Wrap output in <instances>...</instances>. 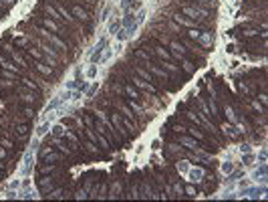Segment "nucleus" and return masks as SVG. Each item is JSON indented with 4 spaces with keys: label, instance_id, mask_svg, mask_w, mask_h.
Segmentation results:
<instances>
[{
    "label": "nucleus",
    "instance_id": "obj_1",
    "mask_svg": "<svg viewBox=\"0 0 268 202\" xmlns=\"http://www.w3.org/2000/svg\"><path fill=\"white\" fill-rule=\"evenodd\" d=\"M111 121H113V125H115V129H117V133H119V137H121V140L129 137V133H127V127H125V123L121 121V117H119L117 113H113V115H111Z\"/></svg>",
    "mask_w": 268,
    "mask_h": 202
},
{
    "label": "nucleus",
    "instance_id": "obj_2",
    "mask_svg": "<svg viewBox=\"0 0 268 202\" xmlns=\"http://www.w3.org/2000/svg\"><path fill=\"white\" fill-rule=\"evenodd\" d=\"M133 83L137 85V87H141V89H145V91H149V93H155V87L149 83V81H145V79H141V77H137V79H133Z\"/></svg>",
    "mask_w": 268,
    "mask_h": 202
},
{
    "label": "nucleus",
    "instance_id": "obj_3",
    "mask_svg": "<svg viewBox=\"0 0 268 202\" xmlns=\"http://www.w3.org/2000/svg\"><path fill=\"white\" fill-rule=\"evenodd\" d=\"M41 158H43V162H46V164H52V162H61V160H63V156L56 154V152H52V150L46 152L45 156H41Z\"/></svg>",
    "mask_w": 268,
    "mask_h": 202
},
{
    "label": "nucleus",
    "instance_id": "obj_4",
    "mask_svg": "<svg viewBox=\"0 0 268 202\" xmlns=\"http://www.w3.org/2000/svg\"><path fill=\"white\" fill-rule=\"evenodd\" d=\"M41 35H43L45 39H48V40H50V42H54L56 47H61V49H65V42H63V40H59V39H56V37H52V35H50V33H48L46 28H41Z\"/></svg>",
    "mask_w": 268,
    "mask_h": 202
},
{
    "label": "nucleus",
    "instance_id": "obj_5",
    "mask_svg": "<svg viewBox=\"0 0 268 202\" xmlns=\"http://www.w3.org/2000/svg\"><path fill=\"white\" fill-rule=\"evenodd\" d=\"M172 55H176L178 59H185V51L179 42H172Z\"/></svg>",
    "mask_w": 268,
    "mask_h": 202
},
{
    "label": "nucleus",
    "instance_id": "obj_6",
    "mask_svg": "<svg viewBox=\"0 0 268 202\" xmlns=\"http://www.w3.org/2000/svg\"><path fill=\"white\" fill-rule=\"evenodd\" d=\"M181 61H183V63H181V67H183V71L192 75V73L196 71V67H194V63H192V61H187V59H181Z\"/></svg>",
    "mask_w": 268,
    "mask_h": 202
},
{
    "label": "nucleus",
    "instance_id": "obj_7",
    "mask_svg": "<svg viewBox=\"0 0 268 202\" xmlns=\"http://www.w3.org/2000/svg\"><path fill=\"white\" fill-rule=\"evenodd\" d=\"M174 20H176L178 24H185V26H192V24H194V20H192V18H183V16H179V14H176V16H174Z\"/></svg>",
    "mask_w": 268,
    "mask_h": 202
},
{
    "label": "nucleus",
    "instance_id": "obj_8",
    "mask_svg": "<svg viewBox=\"0 0 268 202\" xmlns=\"http://www.w3.org/2000/svg\"><path fill=\"white\" fill-rule=\"evenodd\" d=\"M83 146H85V150H89L91 154H95V156H99V148L95 146V142H85Z\"/></svg>",
    "mask_w": 268,
    "mask_h": 202
},
{
    "label": "nucleus",
    "instance_id": "obj_9",
    "mask_svg": "<svg viewBox=\"0 0 268 202\" xmlns=\"http://www.w3.org/2000/svg\"><path fill=\"white\" fill-rule=\"evenodd\" d=\"M43 24H45L46 28H50V31H54V33H59V26H56V22H52L50 18H45V20H43Z\"/></svg>",
    "mask_w": 268,
    "mask_h": 202
},
{
    "label": "nucleus",
    "instance_id": "obj_10",
    "mask_svg": "<svg viewBox=\"0 0 268 202\" xmlns=\"http://www.w3.org/2000/svg\"><path fill=\"white\" fill-rule=\"evenodd\" d=\"M73 14H77L79 18H87V10H83L81 6H73Z\"/></svg>",
    "mask_w": 268,
    "mask_h": 202
},
{
    "label": "nucleus",
    "instance_id": "obj_11",
    "mask_svg": "<svg viewBox=\"0 0 268 202\" xmlns=\"http://www.w3.org/2000/svg\"><path fill=\"white\" fill-rule=\"evenodd\" d=\"M52 133H54V135H59V137H61V135H65V133H67V129H65V127H63V125H61V123H56V125H54V127H52Z\"/></svg>",
    "mask_w": 268,
    "mask_h": 202
},
{
    "label": "nucleus",
    "instance_id": "obj_12",
    "mask_svg": "<svg viewBox=\"0 0 268 202\" xmlns=\"http://www.w3.org/2000/svg\"><path fill=\"white\" fill-rule=\"evenodd\" d=\"M125 93H127V95H129L131 99H137V97H139V93L135 91V89L131 87V85H125Z\"/></svg>",
    "mask_w": 268,
    "mask_h": 202
},
{
    "label": "nucleus",
    "instance_id": "obj_13",
    "mask_svg": "<svg viewBox=\"0 0 268 202\" xmlns=\"http://www.w3.org/2000/svg\"><path fill=\"white\" fill-rule=\"evenodd\" d=\"M2 67H4L6 71H10V73H18V67H16V65H12V63H8V61H4V63H2Z\"/></svg>",
    "mask_w": 268,
    "mask_h": 202
},
{
    "label": "nucleus",
    "instance_id": "obj_14",
    "mask_svg": "<svg viewBox=\"0 0 268 202\" xmlns=\"http://www.w3.org/2000/svg\"><path fill=\"white\" fill-rule=\"evenodd\" d=\"M37 69H39L43 75H50V73H52V69H50L48 65H43V63H41V65H37Z\"/></svg>",
    "mask_w": 268,
    "mask_h": 202
},
{
    "label": "nucleus",
    "instance_id": "obj_15",
    "mask_svg": "<svg viewBox=\"0 0 268 202\" xmlns=\"http://www.w3.org/2000/svg\"><path fill=\"white\" fill-rule=\"evenodd\" d=\"M155 53H157V55H159L161 59H169V53H167V51H165L163 47H155Z\"/></svg>",
    "mask_w": 268,
    "mask_h": 202
},
{
    "label": "nucleus",
    "instance_id": "obj_16",
    "mask_svg": "<svg viewBox=\"0 0 268 202\" xmlns=\"http://www.w3.org/2000/svg\"><path fill=\"white\" fill-rule=\"evenodd\" d=\"M149 69H151V71H153L155 75H159V77H163V79H167V73H165L163 69H159V67H153V65H151Z\"/></svg>",
    "mask_w": 268,
    "mask_h": 202
},
{
    "label": "nucleus",
    "instance_id": "obj_17",
    "mask_svg": "<svg viewBox=\"0 0 268 202\" xmlns=\"http://www.w3.org/2000/svg\"><path fill=\"white\" fill-rule=\"evenodd\" d=\"M187 131H189V133H192V135H194L196 140H204V133H202L200 129H196V127H189Z\"/></svg>",
    "mask_w": 268,
    "mask_h": 202
},
{
    "label": "nucleus",
    "instance_id": "obj_18",
    "mask_svg": "<svg viewBox=\"0 0 268 202\" xmlns=\"http://www.w3.org/2000/svg\"><path fill=\"white\" fill-rule=\"evenodd\" d=\"M179 142H181V144H183V146H185V148H192V150H194V148H196V146H198V144H196V146H194V142H192V140H189V137H179Z\"/></svg>",
    "mask_w": 268,
    "mask_h": 202
},
{
    "label": "nucleus",
    "instance_id": "obj_19",
    "mask_svg": "<svg viewBox=\"0 0 268 202\" xmlns=\"http://www.w3.org/2000/svg\"><path fill=\"white\" fill-rule=\"evenodd\" d=\"M39 186H41L43 190H46V188L50 186V178H46V176H45V178H41V180H39Z\"/></svg>",
    "mask_w": 268,
    "mask_h": 202
},
{
    "label": "nucleus",
    "instance_id": "obj_20",
    "mask_svg": "<svg viewBox=\"0 0 268 202\" xmlns=\"http://www.w3.org/2000/svg\"><path fill=\"white\" fill-rule=\"evenodd\" d=\"M22 85H24V87H28V89H32V91H37V83H34V81H30V79H22Z\"/></svg>",
    "mask_w": 268,
    "mask_h": 202
},
{
    "label": "nucleus",
    "instance_id": "obj_21",
    "mask_svg": "<svg viewBox=\"0 0 268 202\" xmlns=\"http://www.w3.org/2000/svg\"><path fill=\"white\" fill-rule=\"evenodd\" d=\"M56 8H59V12H61V14H63V16H65V18H69V20H71V18H73V16H71V14H69V10H67V8H65V6H61V4H59V6H56Z\"/></svg>",
    "mask_w": 268,
    "mask_h": 202
},
{
    "label": "nucleus",
    "instance_id": "obj_22",
    "mask_svg": "<svg viewBox=\"0 0 268 202\" xmlns=\"http://www.w3.org/2000/svg\"><path fill=\"white\" fill-rule=\"evenodd\" d=\"M22 101H24V103H34V95H30V93H22Z\"/></svg>",
    "mask_w": 268,
    "mask_h": 202
},
{
    "label": "nucleus",
    "instance_id": "obj_23",
    "mask_svg": "<svg viewBox=\"0 0 268 202\" xmlns=\"http://www.w3.org/2000/svg\"><path fill=\"white\" fill-rule=\"evenodd\" d=\"M139 75H141V79H145V81H151V77H149V73L145 71V69H135Z\"/></svg>",
    "mask_w": 268,
    "mask_h": 202
},
{
    "label": "nucleus",
    "instance_id": "obj_24",
    "mask_svg": "<svg viewBox=\"0 0 268 202\" xmlns=\"http://www.w3.org/2000/svg\"><path fill=\"white\" fill-rule=\"evenodd\" d=\"M187 35H189V39H196V40H198L202 33H200V31H196V28H192V31H187Z\"/></svg>",
    "mask_w": 268,
    "mask_h": 202
},
{
    "label": "nucleus",
    "instance_id": "obj_25",
    "mask_svg": "<svg viewBox=\"0 0 268 202\" xmlns=\"http://www.w3.org/2000/svg\"><path fill=\"white\" fill-rule=\"evenodd\" d=\"M163 67H165L167 71H172V73H179V69L176 67V65H172V63H163Z\"/></svg>",
    "mask_w": 268,
    "mask_h": 202
},
{
    "label": "nucleus",
    "instance_id": "obj_26",
    "mask_svg": "<svg viewBox=\"0 0 268 202\" xmlns=\"http://www.w3.org/2000/svg\"><path fill=\"white\" fill-rule=\"evenodd\" d=\"M129 105L133 107V111H141V105H139V103H137L135 99H131V97H129Z\"/></svg>",
    "mask_w": 268,
    "mask_h": 202
},
{
    "label": "nucleus",
    "instance_id": "obj_27",
    "mask_svg": "<svg viewBox=\"0 0 268 202\" xmlns=\"http://www.w3.org/2000/svg\"><path fill=\"white\" fill-rule=\"evenodd\" d=\"M41 49H43V51H45L46 55H50V57H52V59H56V53H54V51H52V49H48V47H45V44H43V47H41Z\"/></svg>",
    "mask_w": 268,
    "mask_h": 202
},
{
    "label": "nucleus",
    "instance_id": "obj_28",
    "mask_svg": "<svg viewBox=\"0 0 268 202\" xmlns=\"http://www.w3.org/2000/svg\"><path fill=\"white\" fill-rule=\"evenodd\" d=\"M50 170H52V166H50V164H45V166H41V174H50Z\"/></svg>",
    "mask_w": 268,
    "mask_h": 202
},
{
    "label": "nucleus",
    "instance_id": "obj_29",
    "mask_svg": "<svg viewBox=\"0 0 268 202\" xmlns=\"http://www.w3.org/2000/svg\"><path fill=\"white\" fill-rule=\"evenodd\" d=\"M46 12H48V14H50L52 18H61V16H59V12H56L54 8H50V6H46Z\"/></svg>",
    "mask_w": 268,
    "mask_h": 202
},
{
    "label": "nucleus",
    "instance_id": "obj_30",
    "mask_svg": "<svg viewBox=\"0 0 268 202\" xmlns=\"http://www.w3.org/2000/svg\"><path fill=\"white\" fill-rule=\"evenodd\" d=\"M117 107H119V109H121V111H123V113H125L127 117H131V111H129V109H127L125 105H121V103H117Z\"/></svg>",
    "mask_w": 268,
    "mask_h": 202
},
{
    "label": "nucleus",
    "instance_id": "obj_31",
    "mask_svg": "<svg viewBox=\"0 0 268 202\" xmlns=\"http://www.w3.org/2000/svg\"><path fill=\"white\" fill-rule=\"evenodd\" d=\"M183 192H185L187 196H196V188H194V186H187V188H185Z\"/></svg>",
    "mask_w": 268,
    "mask_h": 202
},
{
    "label": "nucleus",
    "instance_id": "obj_32",
    "mask_svg": "<svg viewBox=\"0 0 268 202\" xmlns=\"http://www.w3.org/2000/svg\"><path fill=\"white\" fill-rule=\"evenodd\" d=\"M242 35H244V37H254V35H260V33H258V31H244Z\"/></svg>",
    "mask_w": 268,
    "mask_h": 202
},
{
    "label": "nucleus",
    "instance_id": "obj_33",
    "mask_svg": "<svg viewBox=\"0 0 268 202\" xmlns=\"http://www.w3.org/2000/svg\"><path fill=\"white\" fill-rule=\"evenodd\" d=\"M28 53H30L32 57H37V59H41V51H37V49H28Z\"/></svg>",
    "mask_w": 268,
    "mask_h": 202
},
{
    "label": "nucleus",
    "instance_id": "obj_34",
    "mask_svg": "<svg viewBox=\"0 0 268 202\" xmlns=\"http://www.w3.org/2000/svg\"><path fill=\"white\" fill-rule=\"evenodd\" d=\"M16 131H18L20 135H26V131H28V127H26V125H20V127H18Z\"/></svg>",
    "mask_w": 268,
    "mask_h": 202
},
{
    "label": "nucleus",
    "instance_id": "obj_35",
    "mask_svg": "<svg viewBox=\"0 0 268 202\" xmlns=\"http://www.w3.org/2000/svg\"><path fill=\"white\" fill-rule=\"evenodd\" d=\"M226 113H228V117H230V121H236V117H234V111H232L230 107H226Z\"/></svg>",
    "mask_w": 268,
    "mask_h": 202
},
{
    "label": "nucleus",
    "instance_id": "obj_36",
    "mask_svg": "<svg viewBox=\"0 0 268 202\" xmlns=\"http://www.w3.org/2000/svg\"><path fill=\"white\" fill-rule=\"evenodd\" d=\"M187 119H192L194 123H200V117H198V115H194V113H187Z\"/></svg>",
    "mask_w": 268,
    "mask_h": 202
},
{
    "label": "nucleus",
    "instance_id": "obj_37",
    "mask_svg": "<svg viewBox=\"0 0 268 202\" xmlns=\"http://www.w3.org/2000/svg\"><path fill=\"white\" fill-rule=\"evenodd\" d=\"M252 105H254V109H258V111H264V105H260L258 101H252Z\"/></svg>",
    "mask_w": 268,
    "mask_h": 202
},
{
    "label": "nucleus",
    "instance_id": "obj_38",
    "mask_svg": "<svg viewBox=\"0 0 268 202\" xmlns=\"http://www.w3.org/2000/svg\"><path fill=\"white\" fill-rule=\"evenodd\" d=\"M135 55H137V57H141V59H147V53H145V51H137Z\"/></svg>",
    "mask_w": 268,
    "mask_h": 202
},
{
    "label": "nucleus",
    "instance_id": "obj_39",
    "mask_svg": "<svg viewBox=\"0 0 268 202\" xmlns=\"http://www.w3.org/2000/svg\"><path fill=\"white\" fill-rule=\"evenodd\" d=\"M45 133H46V125H41L39 127V135H45Z\"/></svg>",
    "mask_w": 268,
    "mask_h": 202
},
{
    "label": "nucleus",
    "instance_id": "obj_40",
    "mask_svg": "<svg viewBox=\"0 0 268 202\" xmlns=\"http://www.w3.org/2000/svg\"><path fill=\"white\" fill-rule=\"evenodd\" d=\"M174 190H176V192H178V194H183V188H181V186H179V184H176V186H174Z\"/></svg>",
    "mask_w": 268,
    "mask_h": 202
},
{
    "label": "nucleus",
    "instance_id": "obj_41",
    "mask_svg": "<svg viewBox=\"0 0 268 202\" xmlns=\"http://www.w3.org/2000/svg\"><path fill=\"white\" fill-rule=\"evenodd\" d=\"M2 146H4V148H12V144H10V140H2Z\"/></svg>",
    "mask_w": 268,
    "mask_h": 202
},
{
    "label": "nucleus",
    "instance_id": "obj_42",
    "mask_svg": "<svg viewBox=\"0 0 268 202\" xmlns=\"http://www.w3.org/2000/svg\"><path fill=\"white\" fill-rule=\"evenodd\" d=\"M200 39L204 40V42H210V35H200Z\"/></svg>",
    "mask_w": 268,
    "mask_h": 202
},
{
    "label": "nucleus",
    "instance_id": "obj_43",
    "mask_svg": "<svg viewBox=\"0 0 268 202\" xmlns=\"http://www.w3.org/2000/svg\"><path fill=\"white\" fill-rule=\"evenodd\" d=\"M0 158H2V160L6 158V150H4V148H0Z\"/></svg>",
    "mask_w": 268,
    "mask_h": 202
},
{
    "label": "nucleus",
    "instance_id": "obj_44",
    "mask_svg": "<svg viewBox=\"0 0 268 202\" xmlns=\"http://www.w3.org/2000/svg\"><path fill=\"white\" fill-rule=\"evenodd\" d=\"M200 2H204V4H206V2H210V0H200Z\"/></svg>",
    "mask_w": 268,
    "mask_h": 202
},
{
    "label": "nucleus",
    "instance_id": "obj_45",
    "mask_svg": "<svg viewBox=\"0 0 268 202\" xmlns=\"http://www.w3.org/2000/svg\"><path fill=\"white\" fill-rule=\"evenodd\" d=\"M0 168H2V162H0Z\"/></svg>",
    "mask_w": 268,
    "mask_h": 202
}]
</instances>
